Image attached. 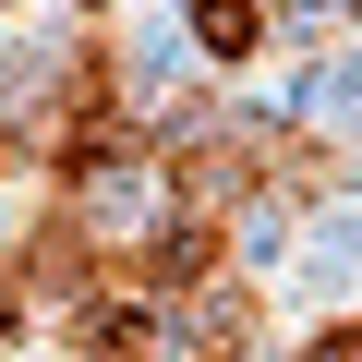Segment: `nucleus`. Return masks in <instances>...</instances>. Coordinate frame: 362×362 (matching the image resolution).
Segmentation results:
<instances>
[{
  "label": "nucleus",
  "mask_w": 362,
  "mask_h": 362,
  "mask_svg": "<svg viewBox=\"0 0 362 362\" xmlns=\"http://www.w3.org/2000/svg\"><path fill=\"white\" fill-rule=\"evenodd\" d=\"M266 25H278L266 0H194V49H206V61H254Z\"/></svg>",
  "instance_id": "obj_1"
},
{
  "label": "nucleus",
  "mask_w": 362,
  "mask_h": 362,
  "mask_svg": "<svg viewBox=\"0 0 362 362\" xmlns=\"http://www.w3.org/2000/svg\"><path fill=\"white\" fill-rule=\"evenodd\" d=\"M13 326H37V314H25V290H13V266H0V338H13Z\"/></svg>",
  "instance_id": "obj_2"
},
{
  "label": "nucleus",
  "mask_w": 362,
  "mask_h": 362,
  "mask_svg": "<svg viewBox=\"0 0 362 362\" xmlns=\"http://www.w3.org/2000/svg\"><path fill=\"white\" fill-rule=\"evenodd\" d=\"M266 362H326V350H314V338H302V350H266Z\"/></svg>",
  "instance_id": "obj_3"
},
{
  "label": "nucleus",
  "mask_w": 362,
  "mask_h": 362,
  "mask_svg": "<svg viewBox=\"0 0 362 362\" xmlns=\"http://www.w3.org/2000/svg\"><path fill=\"white\" fill-rule=\"evenodd\" d=\"M350 13H362V0H350Z\"/></svg>",
  "instance_id": "obj_4"
}]
</instances>
